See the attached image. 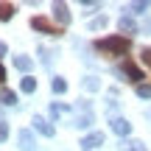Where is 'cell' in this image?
Wrapping results in <instances>:
<instances>
[{
  "instance_id": "cell-1",
  "label": "cell",
  "mask_w": 151,
  "mask_h": 151,
  "mask_svg": "<svg viewBox=\"0 0 151 151\" xmlns=\"http://www.w3.org/2000/svg\"><path fill=\"white\" fill-rule=\"evenodd\" d=\"M129 37H123V34H118V37H106V39H98L95 42V50H101V53L106 56H126L129 53Z\"/></svg>"
},
{
  "instance_id": "cell-2",
  "label": "cell",
  "mask_w": 151,
  "mask_h": 151,
  "mask_svg": "<svg viewBox=\"0 0 151 151\" xmlns=\"http://www.w3.org/2000/svg\"><path fill=\"white\" fill-rule=\"evenodd\" d=\"M31 28H37V31H42V34H50V37H59V34H62V28L56 25V22H50L48 17H34Z\"/></svg>"
},
{
  "instance_id": "cell-3",
  "label": "cell",
  "mask_w": 151,
  "mask_h": 151,
  "mask_svg": "<svg viewBox=\"0 0 151 151\" xmlns=\"http://www.w3.org/2000/svg\"><path fill=\"white\" fill-rule=\"evenodd\" d=\"M123 73L129 76V81H134L137 87H140V81L146 78V76H143V70H140V67L134 65V62H126V65H123Z\"/></svg>"
},
{
  "instance_id": "cell-4",
  "label": "cell",
  "mask_w": 151,
  "mask_h": 151,
  "mask_svg": "<svg viewBox=\"0 0 151 151\" xmlns=\"http://www.w3.org/2000/svg\"><path fill=\"white\" fill-rule=\"evenodd\" d=\"M53 17L59 20V28H65L67 22H70V11H67L65 3H53Z\"/></svg>"
},
{
  "instance_id": "cell-5",
  "label": "cell",
  "mask_w": 151,
  "mask_h": 151,
  "mask_svg": "<svg viewBox=\"0 0 151 151\" xmlns=\"http://www.w3.org/2000/svg\"><path fill=\"white\" fill-rule=\"evenodd\" d=\"M109 126H112V132H115V134H120V137H126L132 132V123L126 118H112V123H109Z\"/></svg>"
},
{
  "instance_id": "cell-6",
  "label": "cell",
  "mask_w": 151,
  "mask_h": 151,
  "mask_svg": "<svg viewBox=\"0 0 151 151\" xmlns=\"http://www.w3.org/2000/svg\"><path fill=\"white\" fill-rule=\"evenodd\" d=\"M34 129H37L39 134H45V137H53V134H56V129H53L45 118H34Z\"/></svg>"
},
{
  "instance_id": "cell-7",
  "label": "cell",
  "mask_w": 151,
  "mask_h": 151,
  "mask_svg": "<svg viewBox=\"0 0 151 151\" xmlns=\"http://www.w3.org/2000/svg\"><path fill=\"white\" fill-rule=\"evenodd\" d=\"M101 143H104V134H101V132H92V134H87L84 140H81V146H84V148H98Z\"/></svg>"
},
{
  "instance_id": "cell-8",
  "label": "cell",
  "mask_w": 151,
  "mask_h": 151,
  "mask_svg": "<svg viewBox=\"0 0 151 151\" xmlns=\"http://www.w3.org/2000/svg\"><path fill=\"white\" fill-rule=\"evenodd\" d=\"M118 25H120V34H134V31H137V22L132 20L129 14H123V17H120V22H118Z\"/></svg>"
},
{
  "instance_id": "cell-9",
  "label": "cell",
  "mask_w": 151,
  "mask_h": 151,
  "mask_svg": "<svg viewBox=\"0 0 151 151\" xmlns=\"http://www.w3.org/2000/svg\"><path fill=\"white\" fill-rule=\"evenodd\" d=\"M0 104H6V106H14V104H17V95L9 90V87H3V90H0Z\"/></svg>"
},
{
  "instance_id": "cell-10",
  "label": "cell",
  "mask_w": 151,
  "mask_h": 151,
  "mask_svg": "<svg viewBox=\"0 0 151 151\" xmlns=\"http://www.w3.org/2000/svg\"><path fill=\"white\" fill-rule=\"evenodd\" d=\"M14 11H17L14 3H0V20H3V22L11 20V17H14Z\"/></svg>"
},
{
  "instance_id": "cell-11",
  "label": "cell",
  "mask_w": 151,
  "mask_h": 151,
  "mask_svg": "<svg viewBox=\"0 0 151 151\" xmlns=\"http://www.w3.org/2000/svg\"><path fill=\"white\" fill-rule=\"evenodd\" d=\"M20 90H22V92H34V90H37V78H31V76H25V78L20 81Z\"/></svg>"
},
{
  "instance_id": "cell-12",
  "label": "cell",
  "mask_w": 151,
  "mask_h": 151,
  "mask_svg": "<svg viewBox=\"0 0 151 151\" xmlns=\"http://www.w3.org/2000/svg\"><path fill=\"white\" fill-rule=\"evenodd\" d=\"M20 143H22V151H31V148H34V137H31V132H20Z\"/></svg>"
},
{
  "instance_id": "cell-13",
  "label": "cell",
  "mask_w": 151,
  "mask_h": 151,
  "mask_svg": "<svg viewBox=\"0 0 151 151\" xmlns=\"http://www.w3.org/2000/svg\"><path fill=\"white\" fill-rule=\"evenodd\" d=\"M14 67H20V70H31V59H28V56H14Z\"/></svg>"
},
{
  "instance_id": "cell-14",
  "label": "cell",
  "mask_w": 151,
  "mask_h": 151,
  "mask_svg": "<svg viewBox=\"0 0 151 151\" xmlns=\"http://www.w3.org/2000/svg\"><path fill=\"white\" fill-rule=\"evenodd\" d=\"M67 90V81L65 78H53V92H65Z\"/></svg>"
},
{
  "instance_id": "cell-15",
  "label": "cell",
  "mask_w": 151,
  "mask_h": 151,
  "mask_svg": "<svg viewBox=\"0 0 151 151\" xmlns=\"http://www.w3.org/2000/svg\"><path fill=\"white\" fill-rule=\"evenodd\" d=\"M148 6L151 3H129V6H126V11H146Z\"/></svg>"
},
{
  "instance_id": "cell-16",
  "label": "cell",
  "mask_w": 151,
  "mask_h": 151,
  "mask_svg": "<svg viewBox=\"0 0 151 151\" xmlns=\"http://www.w3.org/2000/svg\"><path fill=\"white\" fill-rule=\"evenodd\" d=\"M137 95L140 98H151V84H140L137 87Z\"/></svg>"
},
{
  "instance_id": "cell-17",
  "label": "cell",
  "mask_w": 151,
  "mask_h": 151,
  "mask_svg": "<svg viewBox=\"0 0 151 151\" xmlns=\"http://www.w3.org/2000/svg\"><path fill=\"white\" fill-rule=\"evenodd\" d=\"M50 112H53V118H59V115L67 112V106H65V104H53V106H50Z\"/></svg>"
},
{
  "instance_id": "cell-18",
  "label": "cell",
  "mask_w": 151,
  "mask_h": 151,
  "mask_svg": "<svg viewBox=\"0 0 151 151\" xmlns=\"http://www.w3.org/2000/svg\"><path fill=\"white\" fill-rule=\"evenodd\" d=\"M129 151H146V143H140V140H132V143H129Z\"/></svg>"
},
{
  "instance_id": "cell-19",
  "label": "cell",
  "mask_w": 151,
  "mask_h": 151,
  "mask_svg": "<svg viewBox=\"0 0 151 151\" xmlns=\"http://www.w3.org/2000/svg\"><path fill=\"white\" fill-rule=\"evenodd\" d=\"M81 6H84V14H92V11H98V9H101V3H81Z\"/></svg>"
},
{
  "instance_id": "cell-20",
  "label": "cell",
  "mask_w": 151,
  "mask_h": 151,
  "mask_svg": "<svg viewBox=\"0 0 151 151\" xmlns=\"http://www.w3.org/2000/svg\"><path fill=\"white\" fill-rule=\"evenodd\" d=\"M143 62L151 67V48H143Z\"/></svg>"
},
{
  "instance_id": "cell-21",
  "label": "cell",
  "mask_w": 151,
  "mask_h": 151,
  "mask_svg": "<svg viewBox=\"0 0 151 151\" xmlns=\"http://www.w3.org/2000/svg\"><path fill=\"white\" fill-rule=\"evenodd\" d=\"M6 137H9V126H6V123H0V143H3Z\"/></svg>"
},
{
  "instance_id": "cell-22",
  "label": "cell",
  "mask_w": 151,
  "mask_h": 151,
  "mask_svg": "<svg viewBox=\"0 0 151 151\" xmlns=\"http://www.w3.org/2000/svg\"><path fill=\"white\" fill-rule=\"evenodd\" d=\"M106 25V17H98V20H92V28H104Z\"/></svg>"
},
{
  "instance_id": "cell-23",
  "label": "cell",
  "mask_w": 151,
  "mask_h": 151,
  "mask_svg": "<svg viewBox=\"0 0 151 151\" xmlns=\"http://www.w3.org/2000/svg\"><path fill=\"white\" fill-rule=\"evenodd\" d=\"M87 87H90V90H98L101 84H98V78H87Z\"/></svg>"
},
{
  "instance_id": "cell-24",
  "label": "cell",
  "mask_w": 151,
  "mask_h": 151,
  "mask_svg": "<svg viewBox=\"0 0 151 151\" xmlns=\"http://www.w3.org/2000/svg\"><path fill=\"white\" fill-rule=\"evenodd\" d=\"M3 78H6V70H3V65H0V84H3Z\"/></svg>"
},
{
  "instance_id": "cell-25",
  "label": "cell",
  "mask_w": 151,
  "mask_h": 151,
  "mask_svg": "<svg viewBox=\"0 0 151 151\" xmlns=\"http://www.w3.org/2000/svg\"><path fill=\"white\" fill-rule=\"evenodd\" d=\"M6 53V42H0V56H3Z\"/></svg>"
}]
</instances>
